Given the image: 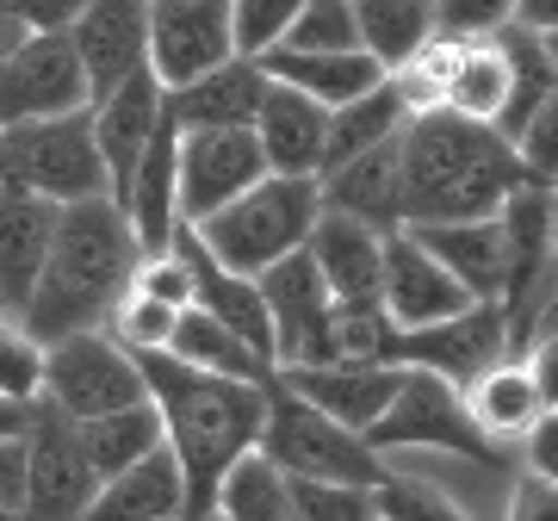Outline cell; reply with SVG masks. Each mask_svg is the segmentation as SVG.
Here are the masks:
<instances>
[{"label": "cell", "instance_id": "obj_1", "mask_svg": "<svg viewBox=\"0 0 558 521\" xmlns=\"http://www.w3.org/2000/svg\"><path fill=\"white\" fill-rule=\"evenodd\" d=\"M143 373V391L161 410V441L180 460V516L205 521L218 497L223 465L260 435V385L267 379H230V373H205V366L180 361L168 348H137L131 354Z\"/></svg>", "mask_w": 558, "mask_h": 521}, {"label": "cell", "instance_id": "obj_2", "mask_svg": "<svg viewBox=\"0 0 558 521\" xmlns=\"http://www.w3.org/2000/svg\"><path fill=\"white\" fill-rule=\"evenodd\" d=\"M398 181H403V223L440 218H497V205L515 193L521 174L515 149L497 124L422 106L398 124Z\"/></svg>", "mask_w": 558, "mask_h": 521}, {"label": "cell", "instance_id": "obj_3", "mask_svg": "<svg viewBox=\"0 0 558 521\" xmlns=\"http://www.w3.org/2000/svg\"><path fill=\"white\" fill-rule=\"evenodd\" d=\"M131 260H137V237H131L119 199L87 193V199L57 205V230H50L38 286L25 299L20 323L38 341H57L69 329H100L112 299L131 286Z\"/></svg>", "mask_w": 558, "mask_h": 521}, {"label": "cell", "instance_id": "obj_4", "mask_svg": "<svg viewBox=\"0 0 558 521\" xmlns=\"http://www.w3.org/2000/svg\"><path fill=\"white\" fill-rule=\"evenodd\" d=\"M323 211V193H317V174H260L255 186H242L230 205H218L211 218H199V242L223 267H236V274H260L267 260L292 255L304 249L311 237V223Z\"/></svg>", "mask_w": 558, "mask_h": 521}, {"label": "cell", "instance_id": "obj_5", "mask_svg": "<svg viewBox=\"0 0 558 521\" xmlns=\"http://www.w3.org/2000/svg\"><path fill=\"white\" fill-rule=\"evenodd\" d=\"M255 447L286 472V478H341V484H373L385 472V453L360 441L354 428H341L336 416H323L311 398H299L292 385L267 373L260 385V435Z\"/></svg>", "mask_w": 558, "mask_h": 521}, {"label": "cell", "instance_id": "obj_6", "mask_svg": "<svg viewBox=\"0 0 558 521\" xmlns=\"http://www.w3.org/2000/svg\"><path fill=\"white\" fill-rule=\"evenodd\" d=\"M502 230V336L509 354H527L539 336V317L553 304V181H521L497 205Z\"/></svg>", "mask_w": 558, "mask_h": 521}, {"label": "cell", "instance_id": "obj_7", "mask_svg": "<svg viewBox=\"0 0 558 521\" xmlns=\"http://www.w3.org/2000/svg\"><path fill=\"white\" fill-rule=\"evenodd\" d=\"M0 181L25 186V193H38L50 205L106 193V168H100V149H94L87 106L50 112V119H25V124H0Z\"/></svg>", "mask_w": 558, "mask_h": 521}, {"label": "cell", "instance_id": "obj_8", "mask_svg": "<svg viewBox=\"0 0 558 521\" xmlns=\"http://www.w3.org/2000/svg\"><path fill=\"white\" fill-rule=\"evenodd\" d=\"M373 453H398V447H435V453H459L472 465L497 460V441L478 428V416L465 410V391L453 379H440L428 366H403L398 391L385 403L373 428L360 435Z\"/></svg>", "mask_w": 558, "mask_h": 521}, {"label": "cell", "instance_id": "obj_9", "mask_svg": "<svg viewBox=\"0 0 558 521\" xmlns=\"http://www.w3.org/2000/svg\"><path fill=\"white\" fill-rule=\"evenodd\" d=\"M38 391L57 403V410H69L75 422L149 398L137 361H131V348H119L106 329H69V336L44 341V385Z\"/></svg>", "mask_w": 558, "mask_h": 521}, {"label": "cell", "instance_id": "obj_10", "mask_svg": "<svg viewBox=\"0 0 558 521\" xmlns=\"http://www.w3.org/2000/svg\"><path fill=\"white\" fill-rule=\"evenodd\" d=\"M267 174V156L248 124H199L180 131L174 143V211L186 223L211 218L218 205H230L242 186H255Z\"/></svg>", "mask_w": 558, "mask_h": 521}, {"label": "cell", "instance_id": "obj_11", "mask_svg": "<svg viewBox=\"0 0 558 521\" xmlns=\"http://www.w3.org/2000/svg\"><path fill=\"white\" fill-rule=\"evenodd\" d=\"M267 323H274V366H323L336 361V341H329V286H323L317 260L292 249V255L267 260L255 274Z\"/></svg>", "mask_w": 558, "mask_h": 521}, {"label": "cell", "instance_id": "obj_12", "mask_svg": "<svg viewBox=\"0 0 558 521\" xmlns=\"http://www.w3.org/2000/svg\"><path fill=\"white\" fill-rule=\"evenodd\" d=\"M94 465L81 453L75 416L57 410V403L32 398V416H25V516L62 521V516H87V497H94Z\"/></svg>", "mask_w": 558, "mask_h": 521}, {"label": "cell", "instance_id": "obj_13", "mask_svg": "<svg viewBox=\"0 0 558 521\" xmlns=\"http://www.w3.org/2000/svg\"><path fill=\"white\" fill-rule=\"evenodd\" d=\"M87 106V75L69 32H25L7 57H0V124L50 119V112H75Z\"/></svg>", "mask_w": 558, "mask_h": 521}, {"label": "cell", "instance_id": "obj_14", "mask_svg": "<svg viewBox=\"0 0 558 521\" xmlns=\"http://www.w3.org/2000/svg\"><path fill=\"white\" fill-rule=\"evenodd\" d=\"M502 354H509V336H502L497 299H472L453 317L416 323V329H398L391 336V361L398 366H428V373H440V379H453V385H465L472 373H484Z\"/></svg>", "mask_w": 558, "mask_h": 521}, {"label": "cell", "instance_id": "obj_15", "mask_svg": "<svg viewBox=\"0 0 558 521\" xmlns=\"http://www.w3.org/2000/svg\"><path fill=\"white\" fill-rule=\"evenodd\" d=\"M87 75V100L112 94L131 69L149 62V0H81L62 25Z\"/></svg>", "mask_w": 558, "mask_h": 521}, {"label": "cell", "instance_id": "obj_16", "mask_svg": "<svg viewBox=\"0 0 558 521\" xmlns=\"http://www.w3.org/2000/svg\"><path fill=\"white\" fill-rule=\"evenodd\" d=\"M236 44H230V7L223 0H149V75L161 87L205 75Z\"/></svg>", "mask_w": 558, "mask_h": 521}, {"label": "cell", "instance_id": "obj_17", "mask_svg": "<svg viewBox=\"0 0 558 521\" xmlns=\"http://www.w3.org/2000/svg\"><path fill=\"white\" fill-rule=\"evenodd\" d=\"M379 304L391 311L398 329H416V323H440V317H453V311H465L472 292L398 223L379 249Z\"/></svg>", "mask_w": 558, "mask_h": 521}, {"label": "cell", "instance_id": "obj_18", "mask_svg": "<svg viewBox=\"0 0 558 521\" xmlns=\"http://www.w3.org/2000/svg\"><path fill=\"white\" fill-rule=\"evenodd\" d=\"M87 119H94V149H100V168H106V193L124 199L143 143H149V131L161 124V81L149 75V62L131 69L112 94L87 100Z\"/></svg>", "mask_w": 558, "mask_h": 521}, {"label": "cell", "instance_id": "obj_19", "mask_svg": "<svg viewBox=\"0 0 558 521\" xmlns=\"http://www.w3.org/2000/svg\"><path fill=\"white\" fill-rule=\"evenodd\" d=\"M279 379L292 385L299 398H311L323 416H336L341 428L366 435L391 391H398V361H323V366H274Z\"/></svg>", "mask_w": 558, "mask_h": 521}, {"label": "cell", "instance_id": "obj_20", "mask_svg": "<svg viewBox=\"0 0 558 521\" xmlns=\"http://www.w3.org/2000/svg\"><path fill=\"white\" fill-rule=\"evenodd\" d=\"M317 193L323 205H336V211H348V218L373 223L379 237H391L403 223V181H398V131L379 143H366V149H354L348 161H329L317 174Z\"/></svg>", "mask_w": 558, "mask_h": 521}, {"label": "cell", "instance_id": "obj_21", "mask_svg": "<svg viewBox=\"0 0 558 521\" xmlns=\"http://www.w3.org/2000/svg\"><path fill=\"white\" fill-rule=\"evenodd\" d=\"M248 131H255L260 156H267L274 174H323V131H329V106H317L311 94H299L292 81L267 75Z\"/></svg>", "mask_w": 558, "mask_h": 521}, {"label": "cell", "instance_id": "obj_22", "mask_svg": "<svg viewBox=\"0 0 558 521\" xmlns=\"http://www.w3.org/2000/svg\"><path fill=\"white\" fill-rule=\"evenodd\" d=\"M260 87H267V69L255 57L230 50L223 62H211L205 75L180 81V87H161V112L180 124V131H199V124H248L260 106Z\"/></svg>", "mask_w": 558, "mask_h": 521}, {"label": "cell", "instance_id": "obj_23", "mask_svg": "<svg viewBox=\"0 0 558 521\" xmlns=\"http://www.w3.org/2000/svg\"><path fill=\"white\" fill-rule=\"evenodd\" d=\"M50 230H57V205L0 181V311L7 317H20L25 299H32Z\"/></svg>", "mask_w": 558, "mask_h": 521}, {"label": "cell", "instance_id": "obj_24", "mask_svg": "<svg viewBox=\"0 0 558 521\" xmlns=\"http://www.w3.org/2000/svg\"><path fill=\"white\" fill-rule=\"evenodd\" d=\"M379 249H385L379 230L336 211V205H323L311 237H304V255L317 260L329 299H379Z\"/></svg>", "mask_w": 558, "mask_h": 521}, {"label": "cell", "instance_id": "obj_25", "mask_svg": "<svg viewBox=\"0 0 558 521\" xmlns=\"http://www.w3.org/2000/svg\"><path fill=\"white\" fill-rule=\"evenodd\" d=\"M180 460L168 453V441H156L143 460H131L124 472L94 484L87 516L94 521H174L180 516Z\"/></svg>", "mask_w": 558, "mask_h": 521}, {"label": "cell", "instance_id": "obj_26", "mask_svg": "<svg viewBox=\"0 0 558 521\" xmlns=\"http://www.w3.org/2000/svg\"><path fill=\"white\" fill-rule=\"evenodd\" d=\"M459 391H465V410L478 416V428L490 441H515V435H527L539 422V410H553V398L539 391L534 366L521 361V354L490 361L484 373H472V379L459 385Z\"/></svg>", "mask_w": 558, "mask_h": 521}, {"label": "cell", "instance_id": "obj_27", "mask_svg": "<svg viewBox=\"0 0 558 521\" xmlns=\"http://www.w3.org/2000/svg\"><path fill=\"white\" fill-rule=\"evenodd\" d=\"M403 230H410L472 299H497L502 292V230H497V218H440V223H403Z\"/></svg>", "mask_w": 558, "mask_h": 521}, {"label": "cell", "instance_id": "obj_28", "mask_svg": "<svg viewBox=\"0 0 558 521\" xmlns=\"http://www.w3.org/2000/svg\"><path fill=\"white\" fill-rule=\"evenodd\" d=\"M497 44H502V106L490 124L502 137H515L539 106L558 100V62H553V38L521 32V25H497Z\"/></svg>", "mask_w": 558, "mask_h": 521}, {"label": "cell", "instance_id": "obj_29", "mask_svg": "<svg viewBox=\"0 0 558 521\" xmlns=\"http://www.w3.org/2000/svg\"><path fill=\"white\" fill-rule=\"evenodd\" d=\"M255 62L274 81H292V87H299V94H311L317 106L354 100V94H366V87L385 75L366 50H286V44H267Z\"/></svg>", "mask_w": 558, "mask_h": 521}, {"label": "cell", "instance_id": "obj_30", "mask_svg": "<svg viewBox=\"0 0 558 521\" xmlns=\"http://www.w3.org/2000/svg\"><path fill=\"white\" fill-rule=\"evenodd\" d=\"M168 354L205 366V373H230V379H267V373H274L267 354H255L230 323H218L211 311H199V304H180L174 329H168Z\"/></svg>", "mask_w": 558, "mask_h": 521}, {"label": "cell", "instance_id": "obj_31", "mask_svg": "<svg viewBox=\"0 0 558 521\" xmlns=\"http://www.w3.org/2000/svg\"><path fill=\"white\" fill-rule=\"evenodd\" d=\"M75 435H81L87 465H94V478H112V472H124L131 460H143L161 441V410L149 398H137V403H119V410H100V416H81Z\"/></svg>", "mask_w": 558, "mask_h": 521}, {"label": "cell", "instance_id": "obj_32", "mask_svg": "<svg viewBox=\"0 0 558 521\" xmlns=\"http://www.w3.org/2000/svg\"><path fill=\"white\" fill-rule=\"evenodd\" d=\"M428 32H435V7L428 0H354V38L379 69L410 62Z\"/></svg>", "mask_w": 558, "mask_h": 521}, {"label": "cell", "instance_id": "obj_33", "mask_svg": "<svg viewBox=\"0 0 558 521\" xmlns=\"http://www.w3.org/2000/svg\"><path fill=\"white\" fill-rule=\"evenodd\" d=\"M211 516H230V521H292L286 472H279L260 447H242L236 460L223 465L218 497H211Z\"/></svg>", "mask_w": 558, "mask_h": 521}, {"label": "cell", "instance_id": "obj_34", "mask_svg": "<svg viewBox=\"0 0 558 521\" xmlns=\"http://www.w3.org/2000/svg\"><path fill=\"white\" fill-rule=\"evenodd\" d=\"M403 119H410V106L398 100L391 75H379L373 87H366V94H354V100L329 106V131H323V168H329V161H348L354 149H366V143L391 137Z\"/></svg>", "mask_w": 558, "mask_h": 521}, {"label": "cell", "instance_id": "obj_35", "mask_svg": "<svg viewBox=\"0 0 558 521\" xmlns=\"http://www.w3.org/2000/svg\"><path fill=\"white\" fill-rule=\"evenodd\" d=\"M440 106L447 112H465V119H497L502 106V44L497 32L484 38H459L453 62H447V81H440Z\"/></svg>", "mask_w": 558, "mask_h": 521}, {"label": "cell", "instance_id": "obj_36", "mask_svg": "<svg viewBox=\"0 0 558 521\" xmlns=\"http://www.w3.org/2000/svg\"><path fill=\"white\" fill-rule=\"evenodd\" d=\"M286 502L299 521H373V484L286 478Z\"/></svg>", "mask_w": 558, "mask_h": 521}, {"label": "cell", "instance_id": "obj_37", "mask_svg": "<svg viewBox=\"0 0 558 521\" xmlns=\"http://www.w3.org/2000/svg\"><path fill=\"white\" fill-rule=\"evenodd\" d=\"M174 304H161V299H149V292H131V286H124L119 299H112V311H106V336L119 341V348H131V354H137V348H168V329H174Z\"/></svg>", "mask_w": 558, "mask_h": 521}, {"label": "cell", "instance_id": "obj_38", "mask_svg": "<svg viewBox=\"0 0 558 521\" xmlns=\"http://www.w3.org/2000/svg\"><path fill=\"white\" fill-rule=\"evenodd\" d=\"M453 516H459L453 497L435 490V484L403 478V472H391V465L373 478V521H453Z\"/></svg>", "mask_w": 558, "mask_h": 521}, {"label": "cell", "instance_id": "obj_39", "mask_svg": "<svg viewBox=\"0 0 558 521\" xmlns=\"http://www.w3.org/2000/svg\"><path fill=\"white\" fill-rule=\"evenodd\" d=\"M279 44H286V50H360L354 0H304Z\"/></svg>", "mask_w": 558, "mask_h": 521}, {"label": "cell", "instance_id": "obj_40", "mask_svg": "<svg viewBox=\"0 0 558 521\" xmlns=\"http://www.w3.org/2000/svg\"><path fill=\"white\" fill-rule=\"evenodd\" d=\"M44 385V341L20 317L0 311V391L7 398H38Z\"/></svg>", "mask_w": 558, "mask_h": 521}, {"label": "cell", "instance_id": "obj_41", "mask_svg": "<svg viewBox=\"0 0 558 521\" xmlns=\"http://www.w3.org/2000/svg\"><path fill=\"white\" fill-rule=\"evenodd\" d=\"M223 7H230V44L242 57H260L267 44L286 38V25L304 0H223Z\"/></svg>", "mask_w": 558, "mask_h": 521}, {"label": "cell", "instance_id": "obj_42", "mask_svg": "<svg viewBox=\"0 0 558 521\" xmlns=\"http://www.w3.org/2000/svg\"><path fill=\"white\" fill-rule=\"evenodd\" d=\"M131 292H149L161 304H193V274H186V260L174 249H156V255H137L131 260Z\"/></svg>", "mask_w": 558, "mask_h": 521}, {"label": "cell", "instance_id": "obj_43", "mask_svg": "<svg viewBox=\"0 0 558 521\" xmlns=\"http://www.w3.org/2000/svg\"><path fill=\"white\" fill-rule=\"evenodd\" d=\"M428 7H435V25H440V32L484 38V32L509 25V7H515V0H428Z\"/></svg>", "mask_w": 558, "mask_h": 521}, {"label": "cell", "instance_id": "obj_44", "mask_svg": "<svg viewBox=\"0 0 558 521\" xmlns=\"http://www.w3.org/2000/svg\"><path fill=\"white\" fill-rule=\"evenodd\" d=\"M81 0H0V13L7 20H20L25 32H57V25L75 20Z\"/></svg>", "mask_w": 558, "mask_h": 521}, {"label": "cell", "instance_id": "obj_45", "mask_svg": "<svg viewBox=\"0 0 558 521\" xmlns=\"http://www.w3.org/2000/svg\"><path fill=\"white\" fill-rule=\"evenodd\" d=\"M527 465L546 472V478H558V416L553 410H539V422L527 428Z\"/></svg>", "mask_w": 558, "mask_h": 521}, {"label": "cell", "instance_id": "obj_46", "mask_svg": "<svg viewBox=\"0 0 558 521\" xmlns=\"http://www.w3.org/2000/svg\"><path fill=\"white\" fill-rule=\"evenodd\" d=\"M553 509V478L527 465V478L515 484V497H509V516H546Z\"/></svg>", "mask_w": 558, "mask_h": 521}, {"label": "cell", "instance_id": "obj_47", "mask_svg": "<svg viewBox=\"0 0 558 521\" xmlns=\"http://www.w3.org/2000/svg\"><path fill=\"white\" fill-rule=\"evenodd\" d=\"M509 25L553 38V32H558V0H515V7H509Z\"/></svg>", "mask_w": 558, "mask_h": 521}, {"label": "cell", "instance_id": "obj_48", "mask_svg": "<svg viewBox=\"0 0 558 521\" xmlns=\"http://www.w3.org/2000/svg\"><path fill=\"white\" fill-rule=\"evenodd\" d=\"M25 416H32V398H7V391H0V441L25 435Z\"/></svg>", "mask_w": 558, "mask_h": 521}, {"label": "cell", "instance_id": "obj_49", "mask_svg": "<svg viewBox=\"0 0 558 521\" xmlns=\"http://www.w3.org/2000/svg\"><path fill=\"white\" fill-rule=\"evenodd\" d=\"M25 38V25L20 20H7V13H0V57H7V50H13V44Z\"/></svg>", "mask_w": 558, "mask_h": 521}]
</instances>
